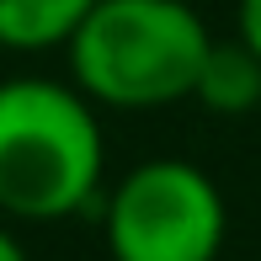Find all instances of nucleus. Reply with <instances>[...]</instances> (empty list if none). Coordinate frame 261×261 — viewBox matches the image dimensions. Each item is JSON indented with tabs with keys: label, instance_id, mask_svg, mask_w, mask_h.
<instances>
[{
	"label": "nucleus",
	"instance_id": "f257e3e1",
	"mask_svg": "<svg viewBox=\"0 0 261 261\" xmlns=\"http://www.w3.org/2000/svg\"><path fill=\"white\" fill-rule=\"evenodd\" d=\"M101 117L75 80H0V213L6 219H69L101 197Z\"/></svg>",
	"mask_w": 261,
	"mask_h": 261
},
{
	"label": "nucleus",
	"instance_id": "f03ea898",
	"mask_svg": "<svg viewBox=\"0 0 261 261\" xmlns=\"http://www.w3.org/2000/svg\"><path fill=\"white\" fill-rule=\"evenodd\" d=\"M213 32L187 0H96L69 32V80L96 107L155 112L192 96Z\"/></svg>",
	"mask_w": 261,
	"mask_h": 261
},
{
	"label": "nucleus",
	"instance_id": "7ed1b4c3",
	"mask_svg": "<svg viewBox=\"0 0 261 261\" xmlns=\"http://www.w3.org/2000/svg\"><path fill=\"white\" fill-rule=\"evenodd\" d=\"M101 234L112 261H219L229 208L219 181L192 160H144L107 192Z\"/></svg>",
	"mask_w": 261,
	"mask_h": 261
},
{
	"label": "nucleus",
	"instance_id": "20e7f679",
	"mask_svg": "<svg viewBox=\"0 0 261 261\" xmlns=\"http://www.w3.org/2000/svg\"><path fill=\"white\" fill-rule=\"evenodd\" d=\"M192 101L208 107L219 117H245L261 107V59L245 48L240 38L208 43L203 64H197V80H192Z\"/></svg>",
	"mask_w": 261,
	"mask_h": 261
},
{
	"label": "nucleus",
	"instance_id": "39448f33",
	"mask_svg": "<svg viewBox=\"0 0 261 261\" xmlns=\"http://www.w3.org/2000/svg\"><path fill=\"white\" fill-rule=\"evenodd\" d=\"M91 6L96 0H0V48L11 54L64 48Z\"/></svg>",
	"mask_w": 261,
	"mask_h": 261
},
{
	"label": "nucleus",
	"instance_id": "423d86ee",
	"mask_svg": "<svg viewBox=\"0 0 261 261\" xmlns=\"http://www.w3.org/2000/svg\"><path fill=\"white\" fill-rule=\"evenodd\" d=\"M234 38L261 59V0H240L234 6Z\"/></svg>",
	"mask_w": 261,
	"mask_h": 261
},
{
	"label": "nucleus",
	"instance_id": "0eeeda50",
	"mask_svg": "<svg viewBox=\"0 0 261 261\" xmlns=\"http://www.w3.org/2000/svg\"><path fill=\"white\" fill-rule=\"evenodd\" d=\"M0 261H27V251H21V240L0 224Z\"/></svg>",
	"mask_w": 261,
	"mask_h": 261
}]
</instances>
